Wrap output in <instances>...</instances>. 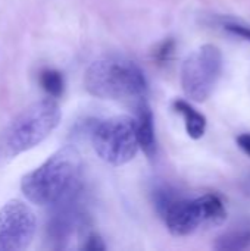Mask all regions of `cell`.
<instances>
[{
	"instance_id": "9a60e30c",
	"label": "cell",
	"mask_w": 250,
	"mask_h": 251,
	"mask_svg": "<svg viewBox=\"0 0 250 251\" xmlns=\"http://www.w3.org/2000/svg\"><path fill=\"white\" fill-rule=\"evenodd\" d=\"M222 26L227 31H230L231 34H234L237 37H242V38H245L246 41L250 43V26H248V25H243L240 22H224Z\"/></svg>"
},
{
	"instance_id": "4fadbf2b",
	"label": "cell",
	"mask_w": 250,
	"mask_h": 251,
	"mask_svg": "<svg viewBox=\"0 0 250 251\" xmlns=\"http://www.w3.org/2000/svg\"><path fill=\"white\" fill-rule=\"evenodd\" d=\"M178 199H181V196L171 185H161V187L155 188V191H153V203H155L158 213L162 218Z\"/></svg>"
},
{
	"instance_id": "7c38bea8",
	"label": "cell",
	"mask_w": 250,
	"mask_h": 251,
	"mask_svg": "<svg viewBox=\"0 0 250 251\" xmlns=\"http://www.w3.org/2000/svg\"><path fill=\"white\" fill-rule=\"evenodd\" d=\"M40 85L41 88L53 99H57L65 91V81L63 75L56 69H44L40 72Z\"/></svg>"
},
{
	"instance_id": "ba28073f",
	"label": "cell",
	"mask_w": 250,
	"mask_h": 251,
	"mask_svg": "<svg viewBox=\"0 0 250 251\" xmlns=\"http://www.w3.org/2000/svg\"><path fill=\"white\" fill-rule=\"evenodd\" d=\"M37 231L34 212L19 200H9L0 209V251L25 250Z\"/></svg>"
},
{
	"instance_id": "30bf717a",
	"label": "cell",
	"mask_w": 250,
	"mask_h": 251,
	"mask_svg": "<svg viewBox=\"0 0 250 251\" xmlns=\"http://www.w3.org/2000/svg\"><path fill=\"white\" fill-rule=\"evenodd\" d=\"M174 109L177 113H180L183 118H184V124H186V131L187 134L194 138V140H199L203 137L205 131H206V118L197 112L190 103H187L186 100H175L174 101Z\"/></svg>"
},
{
	"instance_id": "2e32d148",
	"label": "cell",
	"mask_w": 250,
	"mask_h": 251,
	"mask_svg": "<svg viewBox=\"0 0 250 251\" xmlns=\"http://www.w3.org/2000/svg\"><path fill=\"white\" fill-rule=\"evenodd\" d=\"M83 250L87 251H105L106 246L103 243V240L100 238V235L91 232L85 237V241L83 244Z\"/></svg>"
},
{
	"instance_id": "52a82bcc",
	"label": "cell",
	"mask_w": 250,
	"mask_h": 251,
	"mask_svg": "<svg viewBox=\"0 0 250 251\" xmlns=\"http://www.w3.org/2000/svg\"><path fill=\"white\" fill-rule=\"evenodd\" d=\"M83 185L50 206V216L46 225V237L53 249H65L69 241L87 225Z\"/></svg>"
},
{
	"instance_id": "7a4b0ae2",
	"label": "cell",
	"mask_w": 250,
	"mask_h": 251,
	"mask_svg": "<svg viewBox=\"0 0 250 251\" xmlns=\"http://www.w3.org/2000/svg\"><path fill=\"white\" fill-rule=\"evenodd\" d=\"M62 112L52 99L21 110L0 132V165L37 147L60 124Z\"/></svg>"
},
{
	"instance_id": "277c9868",
	"label": "cell",
	"mask_w": 250,
	"mask_h": 251,
	"mask_svg": "<svg viewBox=\"0 0 250 251\" xmlns=\"http://www.w3.org/2000/svg\"><path fill=\"white\" fill-rule=\"evenodd\" d=\"M90 138L99 157L113 166L131 162L140 149L137 124L128 116H113L93 122Z\"/></svg>"
},
{
	"instance_id": "9c48e42d",
	"label": "cell",
	"mask_w": 250,
	"mask_h": 251,
	"mask_svg": "<svg viewBox=\"0 0 250 251\" xmlns=\"http://www.w3.org/2000/svg\"><path fill=\"white\" fill-rule=\"evenodd\" d=\"M137 135L140 141V147L146 153L149 159H153L156 154V137H155V126H153V113L146 101V97L139 100L137 104Z\"/></svg>"
},
{
	"instance_id": "ac0fdd59",
	"label": "cell",
	"mask_w": 250,
	"mask_h": 251,
	"mask_svg": "<svg viewBox=\"0 0 250 251\" xmlns=\"http://www.w3.org/2000/svg\"><path fill=\"white\" fill-rule=\"evenodd\" d=\"M242 188H243V191L250 197V174L245 178V181H243V184H242Z\"/></svg>"
},
{
	"instance_id": "5b68a950",
	"label": "cell",
	"mask_w": 250,
	"mask_h": 251,
	"mask_svg": "<svg viewBox=\"0 0 250 251\" xmlns=\"http://www.w3.org/2000/svg\"><path fill=\"white\" fill-rule=\"evenodd\" d=\"M227 218L222 200L215 194H206L193 200L178 199L164 215V221L172 235L186 237L202 228L218 226Z\"/></svg>"
},
{
	"instance_id": "e0dca14e",
	"label": "cell",
	"mask_w": 250,
	"mask_h": 251,
	"mask_svg": "<svg viewBox=\"0 0 250 251\" xmlns=\"http://www.w3.org/2000/svg\"><path fill=\"white\" fill-rule=\"evenodd\" d=\"M237 143L242 150H245L250 156V134H242L237 137Z\"/></svg>"
},
{
	"instance_id": "3957f363",
	"label": "cell",
	"mask_w": 250,
	"mask_h": 251,
	"mask_svg": "<svg viewBox=\"0 0 250 251\" xmlns=\"http://www.w3.org/2000/svg\"><path fill=\"white\" fill-rule=\"evenodd\" d=\"M85 90L105 100H141L147 93L143 71L124 56L96 59L84 74Z\"/></svg>"
},
{
	"instance_id": "6da1fadb",
	"label": "cell",
	"mask_w": 250,
	"mask_h": 251,
	"mask_svg": "<svg viewBox=\"0 0 250 251\" xmlns=\"http://www.w3.org/2000/svg\"><path fill=\"white\" fill-rule=\"evenodd\" d=\"M83 160L78 150L65 146L21 181L25 199L37 206H52L83 185Z\"/></svg>"
},
{
	"instance_id": "8992f818",
	"label": "cell",
	"mask_w": 250,
	"mask_h": 251,
	"mask_svg": "<svg viewBox=\"0 0 250 251\" xmlns=\"http://www.w3.org/2000/svg\"><path fill=\"white\" fill-rule=\"evenodd\" d=\"M222 72V53L214 44L192 51L181 68V85L189 99L205 101L212 94Z\"/></svg>"
},
{
	"instance_id": "8fae6325",
	"label": "cell",
	"mask_w": 250,
	"mask_h": 251,
	"mask_svg": "<svg viewBox=\"0 0 250 251\" xmlns=\"http://www.w3.org/2000/svg\"><path fill=\"white\" fill-rule=\"evenodd\" d=\"M217 250L221 251H240L250 247V228L233 229L221 237H218L215 246Z\"/></svg>"
},
{
	"instance_id": "5bb4252c",
	"label": "cell",
	"mask_w": 250,
	"mask_h": 251,
	"mask_svg": "<svg viewBox=\"0 0 250 251\" xmlns=\"http://www.w3.org/2000/svg\"><path fill=\"white\" fill-rule=\"evenodd\" d=\"M174 49H175V41H174L172 38H167L165 41H162V43L158 46V49H156L155 53H153V57L156 59V62H158L159 65L167 63V62L171 59V56H172V53H174Z\"/></svg>"
}]
</instances>
